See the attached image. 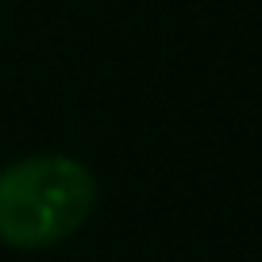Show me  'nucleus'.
<instances>
[{"label":"nucleus","mask_w":262,"mask_h":262,"mask_svg":"<svg viewBox=\"0 0 262 262\" xmlns=\"http://www.w3.org/2000/svg\"><path fill=\"white\" fill-rule=\"evenodd\" d=\"M97 205V178L74 155H27L0 170V243L47 251L81 231Z\"/></svg>","instance_id":"f257e3e1"}]
</instances>
